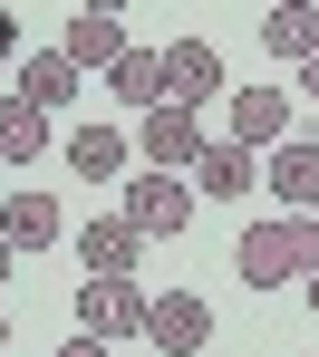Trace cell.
<instances>
[{
	"label": "cell",
	"mask_w": 319,
	"mask_h": 357,
	"mask_svg": "<svg viewBox=\"0 0 319 357\" xmlns=\"http://www.w3.org/2000/svg\"><path fill=\"white\" fill-rule=\"evenodd\" d=\"M232 271H242V290H290V280H310L319 271V213L252 222V232L232 241Z\"/></svg>",
	"instance_id": "1"
},
{
	"label": "cell",
	"mask_w": 319,
	"mask_h": 357,
	"mask_svg": "<svg viewBox=\"0 0 319 357\" xmlns=\"http://www.w3.org/2000/svg\"><path fill=\"white\" fill-rule=\"evenodd\" d=\"M213 135H203V116L193 107H175V97H155L145 116H135V155L155 165V174H193V155H203Z\"/></svg>",
	"instance_id": "2"
},
{
	"label": "cell",
	"mask_w": 319,
	"mask_h": 357,
	"mask_svg": "<svg viewBox=\"0 0 319 357\" xmlns=\"http://www.w3.org/2000/svg\"><path fill=\"white\" fill-rule=\"evenodd\" d=\"M77 328H87V338H145L135 271H87V280H77Z\"/></svg>",
	"instance_id": "3"
},
{
	"label": "cell",
	"mask_w": 319,
	"mask_h": 357,
	"mask_svg": "<svg viewBox=\"0 0 319 357\" xmlns=\"http://www.w3.org/2000/svg\"><path fill=\"white\" fill-rule=\"evenodd\" d=\"M165 97H175V107H223V97H232L223 49H213V39H165Z\"/></svg>",
	"instance_id": "4"
},
{
	"label": "cell",
	"mask_w": 319,
	"mask_h": 357,
	"mask_svg": "<svg viewBox=\"0 0 319 357\" xmlns=\"http://www.w3.org/2000/svg\"><path fill=\"white\" fill-rule=\"evenodd\" d=\"M145 338H155L165 357H203V348H213V299H203V290L145 299Z\"/></svg>",
	"instance_id": "5"
},
{
	"label": "cell",
	"mask_w": 319,
	"mask_h": 357,
	"mask_svg": "<svg viewBox=\"0 0 319 357\" xmlns=\"http://www.w3.org/2000/svg\"><path fill=\"white\" fill-rule=\"evenodd\" d=\"M126 222H135L145 241H155V232L175 241V232L193 222V183H184V174H155V165H145V174L126 183Z\"/></svg>",
	"instance_id": "6"
},
{
	"label": "cell",
	"mask_w": 319,
	"mask_h": 357,
	"mask_svg": "<svg viewBox=\"0 0 319 357\" xmlns=\"http://www.w3.org/2000/svg\"><path fill=\"white\" fill-rule=\"evenodd\" d=\"M193 193H213V203H242V193H252L261 183V145H232V135H213V145H203V155H193Z\"/></svg>",
	"instance_id": "7"
},
{
	"label": "cell",
	"mask_w": 319,
	"mask_h": 357,
	"mask_svg": "<svg viewBox=\"0 0 319 357\" xmlns=\"http://www.w3.org/2000/svg\"><path fill=\"white\" fill-rule=\"evenodd\" d=\"M261 183L281 193V213H319V145L310 135H281V145L261 155Z\"/></svg>",
	"instance_id": "8"
},
{
	"label": "cell",
	"mask_w": 319,
	"mask_h": 357,
	"mask_svg": "<svg viewBox=\"0 0 319 357\" xmlns=\"http://www.w3.org/2000/svg\"><path fill=\"white\" fill-rule=\"evenodd\" d=\"M59 232H68L59 193H39V183H10V203H0V241H10V251H49Z\"/></svg>",
	"instance_id": "9"
},
{
	"label": "cell",
	"mask_w": 319,
	"mask_h": 357,
	"mask_svg": "<svg viewBox=\"0 0 319 357\" xmlns=\"http://www.w3.org/2000/svg\"><path fill=\"white\" fill-rule=\"evenodd\" d=\"M126 155H135L126 126H97V116H87L77 135H68V174H77V183H117V174H126Z\"/></svg>",
	"instance_id": "10"
},
{
	"label": "cell",
	"mask_w": 319,
	"mask_h": 357,
	"mask_svg": "<svg viewBox=\"0 0 319 357\" xmlns=\"http://www.w3.org/2000/svg\"><path fill=\"white\" fill-rule=\"evenodd\" d=\"M77 87H87V68L68 59V49H29L20 59V97L29 107H77Z\"/></svg>",
	"instance_id": "11"
},
{
	"label": "cell",
	"mask_w": 319,
	"mask_h": 357,
	"mask_svg": "<svg viewBox=\"0 0 319 357\" xmlns=\"http://www.w3.org/2000/svg\"><path fill=\"white\" fill-rule=\"evenodd\" d=\"M223 107H232V145H281L290 135V97L281 87H232Z\"/></svg>",
	"instance_id": "12"
},
{
	"label": "cell",
	"mask_w": 319,
	"mask_h": 357,
	"mask_svg": "<svg viewBox=\"0 0 319 357\" xmlns=\"http://www.w3.org/2000/svg\"><path fill=\"white\" fill-rule=\"evenodd\" d=\"M68 59L77 68H97V77H107V68L126 59V29H117V10H77V20H68V39H59Z\"/></svg>",
	"instance_id": "13"
},
{
	"label": "cell",
	"mask_w": 319,
	"mask_h": 357,
	"mask_svg": "<svg viewBox=\"0 0 319 357\" xmlns=\"http://www.w3.org/2000/svg\"><path fill=\"white\" fill-rule=\"evenodd\" d=\"M49 155V107H29L20 87L0 97V165H39Z\"/></svg>",
	"instance_id": "14"
},
{
	"label": "cell",
	"mask_w": 319,
	"mask_h": 357,
	"mask_svg": "<svg viewBox=\"0 0 319 357\" xmlns=\"http://www.w3.org/2000/svg\"><path fill=\"white\" fill-rule=\"evenodd\" d=\"M261 49L300 68V59L319 49V0H271V20H261Z\"/></svg>",
	"instance_id": "15"
},
{
	"label": "cell",
	"mask_w": 319,
	"mask_h": 357,
	"mask_svg": "<svg viewBox=\"0 0 319 357\" xmlns=\"http://www.w3.org/2000/svg\"><path fill=\"white\" fill-rule=\"evenodd\" d=\"M77 261H87V271H135V261H145V232H135L126 213H107V222L77 232Z\"/></svg>",
	"instance_id": "16"
},
{
	"label": "cell",
	"mask_w": 319,
	"mask_h": 357,
	"mask_svg": "<svg viewBox=\"0 0 319 357\" xmlns=\"http://www.w3.org/2000/svg\"><path fill=\"white\" fill-rule=\"evenodd\" d=\"M107 87H117V97H126L135 116H145V107H155V97H165V49H135V39H126V59L107 68Z\"/></svg>",
	"instance_id": "17"
},
{
	"label": "cell",
	"mask_w": 319,
	"mask_h": 357,
	"mask_svg": "<svg viewBox=\"0 0 319 357\" xmlns=\"http://www.w3.org/2000/svg\"><path fill=\"white\" fill-rule=\"evenodd\" d=\"M59 357H107V338H87V328H77V338H59Z\"/></svg>",
	"instance_id": "18"
},
{
	"label": "cell",
	"mask_w": 319,
	"mask_h": 357,
	"mask_svg": "<svg viewBox=\"0 0 319 357\" xmlns=\"http://www.w3.org/2000/svg\"><path fill=\"white\" fill-rule=\"evenodd\" d=\"M20 59V20H10V10H0V68Z\"/></svg>",
	"instance_id": "19"
},
{
	"label": "cell",
	"mask_w": 319,
	"mask_h": 357,
	"mask_svg": "<svg viewBox=\"0 0 319 357\" xmlns=\"http://www.w3.org/2000/svg\"><path fill=\"white\" fill-rule=\"evenodd\" d=\"M300 87H310V107H319V49H310V59H300Z\"/></svg>",
	"instance_id": "20"
},
{
	"label": "cell",
	"mask_w": 319,
	"mask_h": 357,
	"mask_svg": "<svg viewBox=\"0 0 319 357\" xmlns=\"http://www.w3.org/2000/svg\"><path fill=\"white\" fill-rule=\"evenodd\" d=\"M300 299H310V319H319V271H310V280H300Z\"/></svg>",
	"instance_id": "21"
},
{
	"label": "cell",
	"mask_w": 319,
	"mask_h": 357,
	"mask_svg": "<svg viewBox=\"0 0 319 357\" xmlns=\"http://www.w3.org/2000/svg\"><path fill=\"white\" fill-rule=\"evenodd\" d=\"M10 261H20V251H10V241H0V290H10Z\"/></svg>",
	"instance_id": "22"
},
{
	"label": "cell",
	"mask_w": 319,
	"mask_h": 357,
	"mask_svg": "<svg viewBox=\"0 0 319 357\" xmlns=\"http://www.w3.org/2000/svg\"><path fill=\"white\" fill-rule=\"evenodd\" d=\"M77 10H126V0H77Z\"/></svg>",
	"instance_id": "23"
},
{
	"label": "cell",
	"mask_w": 319,
	"mask_h": 357,
	"mask_svg": "<svg viewBox=\"0 0 319 357\" xmlns=\"http://www.w3.org/2000/svg\"><path fill=\"white\" fill-rule=\"evenodd\" d=\"M0 348H10V309H0Z\"/></svg>",
	"instance_id": "24"
}]
</instances>
